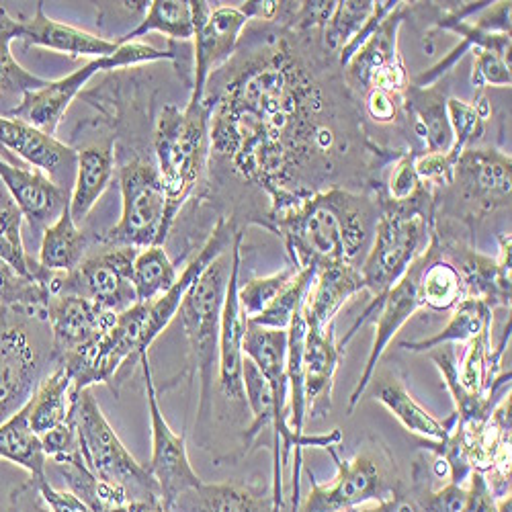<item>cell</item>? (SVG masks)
<instances>
[{"mask_svg":"<svg viewBox=\"0 0 512 512\" xmlns=\"http://www.w3.org/2000/svg\"><path fill=\"white\" fill-rule=\"evenodd\" d=\"M211 99V154L228 156L244 179L273 197V209L300 201L291 181L306 158L328 154L332 134L316 121L318 84L287 41L248 60Z\"/></svg>","mask_w":512,"mask_h":512,"instance_id":"obj_1","label":"cell"},{"mask_svg":"<svg viewBox=\"0 0 512 512\" xmlns=\"http://www.w3.org/2000/svg\"><path fill=\"white\" fill-rule=\"evenodd\" d=\"M275 232L285 242L295 269L357 265L367 254L375 224V205L357 193L328 189L271 211Z\"/></svg>","mask_w":512,"mask_h":512,"instance_id":"obj_2","label":"cell"},{"mask_svg":"<svg viewBox=\"0 0 512 512\" xmlns=\"http://www.w3.org/2000/svg\"><path fill=\"white\" fill-rule=\"evenodd\" d=\"M211 113L213 99L209 95L203 101H189L183 109L166 105L158 113L154 127V164L166 193V222L170 228L205 175L211 156Z\"/></svg>","mask_w":512,"mask_h":512,"instance_id":"obj_3","label":"cell"},{"mask_svg":"<svg viewBox=\"0 0 512 512\" xmlns=\"http://www.w3.org/2000/svg\"><path fill=\"white\" fill-rule=\"evenodd\" d=\"M431 209V191L410 203L388 201L383 205L371 246L359 267L373 297L392 289L431 244L435 234Z\"/></svg>","mask_w":512,"mask_h":512,"instance_id":"obj_4","label":"cell"},{"mask_svg":"<svg viewBox=\"0 0 512 512\" xmlns=\"http://www.w3.org/2000/svg\"><path fill=\"white\" fill-rule=\"evenodd\" d=\"M70 420L78 437L82 461L99 480L119 488L130 502L162 500L148 467L136 461L113 431L93 388L72 394Z\"/></svg>","mask_w":512,"mask_h":512,"instance_id":"obj_5","label":"cell"},{"mask_svg":"<svg viewBox=\"0 0 512 512\" xmlns=\"http://www.w3.org/2000/svg\"><path fill=\"white\" fill-rule=\"evenodd\" d=\"M230 250L218 256L185 293L179 320L191 347L193 371L199 375V408L195 426H205L213 412V377L220 359V320L230 279Z\"/></svg>","mask_w":512,"mask_h":512,"instance_id":"obj_6","label":"cell"},{"mask_svg":"<svg viewBox=\"0 0 512 512\" xmlns=\"http://www.w3.org/2000/svg\"><path fill=\"white\" fill-rule=\"evenodd\" d=\"M121 218L109 228L101 242L107 246L148 248L162 246L170 226L166 222L168 201L156 164L134 158L119 166Z\"/></svg>","mask_w":512,"mask_h":512,"instance_id":"obj_7","label":"cell"},{"mask_svg":"<svg viewBox=\"0 0 512 512\" xmlns=\"http://www.w3.org/2000/svg\"><path fill=\"white\" fill-rule=\"evenodd\" d=\"M160 60H177V54L175 50H156L148 44H142V41L123 44L115 54L105 58H95L84 64L80 70H74L64 78L50 80L44 89L25 93L21 105L13 111L11 117L27 121L29 125L37 127V130L56 136L58 125L62 123L68 107L80 95V91L87 87V82L95 74L109 72L115 68L160 62Z\"/></svg>","mask_w":512,"mask_h":512,"instance_id":"obj_8","label":"cell"},{"mask_svg":"<svg viewBox=\"0 0 512 512\" xmlns=\"http://www.w3.org/2000/svg\"><path fill=\"white\" fill-rule=\"evenodd\" d=\"M150 304H136L117 314L115 324L87 347L78 349L56 365L66 367L72 377V394L105 383L117 392L121 367L134 365L144 353V330Z\"/></svg>","mask_w":512,"mask_h":512,"instance_id":"obj_9","label":"cell"},{"mask_svg":"<svg viewBox=\"0 0 512 512\" xmlns=\"http://www.w3.org/2000/svg\"><path fill=\"white\" fill-rule=\"evenodd\" d=\"M138 248L109 246L107 250L84 256V261L70 273H54L52 297L74 295L95 302L115 314H121L138 304L132 283L134 261Z\"/></svg>","mask_w":512,"mask_h":512,"instance_id":"obj_10","label":"cell"},{"mask_svg":"<svg viewBox=\"0 0 512 512\" xmlns=\"http://www.w3.org/2000/svg\"><path fill=\"white\" fill-rule=\"evenodd\" d=\"M420 273H422V254L410 265V269L404 273V277L392 289H388L379 297H373L371 304L355 320V324L349 328V332L336 343L340 351H345V347L351 343L353 336L359 332V328L375 318L373 347H371L369 359L365 363V369L351 394L349 412H353L357 408V404L361 402V396L367 392L369 383L373 379V373H375V367H377L379 359L383 357V353H386L388 345L392 343V338L402 330V326L418 310L424 308V297H422V289H420Z\"/></svg>","mask_w":512,"mask_h":512,"instance_id":"obj_11","label":"cell"},{"mask_svg":"<svg viewBox=\"0 0 512 512\" xmlns=\"http://www.w3.org/2000/svg\"><path fill=\"white\" fill-rule=\"evenodd\" d=\"M326 451L334 459L336 478L332 484H320L310 474V494L297 512H351L398 494L386 465L373 453H359L347 461L334 447Z\"/></svg>","mask_w":512,"mask_h":512,"instance_id":"obj_12","label":"cell"},{"mask_svg":"<svg viewBox=\"0 0 512 512\" xmlns=\"http://www.w3.org/2000/svg\"><path fill=\"white\" fill-rule=\"evenodd\" d=\"M193 11V87L189 101H203L211 74L220 70L236 52L248 17L240 7L211 5L191 0Z\"/></svg>","mask_w":512,"mask_h":512,"instance_id":"obj_13","label":"cell"},{"mask_svg":"<svg viewBox=\"0 0 512 512\" xmlns=\"http://www.w3.org/2000/svg\"><path fill=\"white\" fill-rule=\"evenodd\" d=\"M140 367L144 373V388H146L150 429H152V457H150L148 472L160 488L162 502L168 506L177 496L199 486L203 480L197 476V472L189 461L185 437L177 435L173 429H170L168 420L160 410L158 390L154 383V373L150 367L148 353L140 357Z\"/></svg>","mask_w":512,"mask_h":512,"instance_id":"obj_14","label":"cell"},{"mask_svg":"<svg viewBox=\"0 0 512 512\" xmlns=\"http://www.w3.org/2000/svg\"><path fill=\"white\" fill-rule=\"evenodd\" d=\"M408 11V3H400L396 11L383 21L365 44L345 64L347 82L355 91H386L404 95L410 78L398 50V35Z\"/></svg>","mask_w":512,"mask_h":512,"instance_id":"obj_15","label":"cell"},{"mask_svg":"<svg viewBox=\"0 0 512 512\" xmlns=\"http://www.w3.org/2000/svg\"><path fill=\"white\" fill-rule=\"evenodd\" d=\"M21 318L0 306V424L31 400L44 379V365Z\"/></svg>","mask_w":512,"mask_h":512,"instance_id":"obj_16","label":"cell"},{"mask_svg":"<svg viewBox=\"0 0 512 512\" xmlns=\"http://www.w3.org/2000/svg\"><path fill=\"white\" fill-rule=\"evenodd\" d=\"M0 183L21 211L31 230L44 234L70 207V191L58 187L48 175L33 166L11 164L0 158Z\"/></svg>","mask_w":512,"mask_h":512,"instance_id":"obj_17","label":"cell"},{"mask_svg":"<svg viewBox=\"0 0 512 512\" xmlns=\"http://www.w3.org/2000/svg\"><path fill=\"white\" fill-rule=\"evenodd\" d=\"M480 213L510 205L512 160L496 148H465L455 164L453 185Z\"/></svg>","mask_w":512,"mask_h":512,"instance_id":"obj_18","label":"cell"},{"mask_svg":"<svg viewBox=\"0 0 512 512\" xmlns=\"http://www.w3.org/2000/svg\"><path fill=\"white\" fill-rule=\"evenodd\" d=\"M117 320V314L82 297L54 295L48 304V320L52 332L50 361L56 365L78 349L87 347L107 332Z\"/></svg>","mask_w":512,"mask_h":512,"instance_id":"obj_19","label":"cell"},{"mask_svg":"<svg viewBox=\"0 0 512 512\" xmlns=\"http://www.w3.org/2000/svg\"><path fill=\"white\" fill-rule=\"evenodd\" d=\"M0 148L15 152L29 166L48 175L58 187L68 191L74 185L78 150L56 140V136L37 130L27 121L0 117Z\"/></svg>","mask_w":512,"mask_h":512,"instance_id":"obj_20","label":"cell"},{"mask_svg":"<svg viewBox=\"0 0 512 512\" xmlns=\"http://www.w3.org/2000/svg\"><path fill=\"white\" fill-rule=\"evenodd\" d=\"M242 240L244 234L236 232L230 248V279L226 287V297L222 306L220 320V359H218V379L220 390L226 398L244 402L242 390V340H244V316L238 304V285H240V267H242Z\"/></svg>","mask_w":512,"mask_h":512,"instance_id":"obj_21","label":"cell"},{"mask_svg":"<svg viewBox=\"0 0 512 512\" xmlns=\"http://www.w3.org/2000/svg\"><path fill=\"white\" fill-rule=\"evenodd\" d=\"M234 236H236V230L232 220L222 218L209 234V238L205 240V244L201 246V250L189 261L185 271L179 273L177 283L148 306V318H146V330H144L146 351L152 347V343L160 336V332H164V328L173 322V318H177L185 293L201 277V273L216 261L218 256L226 254L232 248Z\"/></svg>","mask_w":512,"mask_h":512,"instance_id":"obj_22","label":"cell"},{"mask_svg":"<svg viewBox=\"0 0 512 512\" xmlns=\"http://www.w3.org/2000/svg\"><path fill=\"white\" fill-rule=\"evenodd\" d=\"M21 39L25 41V46L60 52L70 56L72 60L105 58L119 50L115 39H107L50 19L44 11V3H37L33 17L21 21Z\"/></svg>","mask_w":512,"mask_h":512,"instance_id":"obj_23","label":"cell"},{"mask_svg":"<svg viewBox=\"0 0 512 512\" xmlns=\"http://www.w3.org/2000/svg\"><path fill=\"white\" fill-rule=\"evenodd\" d=\"M343 361V351L334 340V326L330 328H308L304 338V394L308 418H324L332 408L334 375Z\"/></svg>","mask_w":512,"mask_h":512,"instance_id":"obj_24","label":"cell"},{"mask_svg":"<svg viewBox=\"0 0 512 512\" xmlns=\"http://www.w3.org/2000/svg\"><path fill=\"white\" fill-rule=\"evenodd\" d=\"M367 291L361 269L355 265H330L316 273L308 300L302 308V318L308 328H330L334 318L353 295Z\"/></svg>","mask_w":512,"mask_h":512,"instance_id":"obj_25","label":"cell"},{"mask_svg":"<svg viewBox=\"0 0 512 512\" xmlns=\"http://www.w3.org/2000/svg\"><path fill=\"white\" fill-rule=\"evenodd\" d=\"M115 175V144H93L78 150L76 177L70 193V216L78 224L89 216Z\"/></svg>","mask_w":512,"mask_h":512,"instance_id":"obj_26","label":"cell"},{"mask_svg":"<svg viewBox=\"0 0 512 512\" xmlns=\"http://www.w3.org/2000/svg\"><path fill=\"white\" fill-rule=\"evenodd\" d=\"M170 512H277L273 498L240 484H205L187 490L168 504Z\"/></svg>","mask_w":512,"mask_h":512,"instance_id":"obj_27","label":"cell"},{"mask_svg":"<svg viewBox=\"0 0 512 512\" xmlns=\"http://www.w3.org/2000/svg\"><path fill=\"white\" fill-rule=\"evenodd\" d=\"M21 39V21H15L0 7V117H11L25 93L44 89L50 80L25 70L11 54V44Z\"/></svg>","mask_w":512,"mask_h":512,"instance_id":"obj_28","label":"cell"},{"mask_svg":"<svg viewBox=\"0 0 512 512\" xmlns=\"http://www.w3.org/2000/svg\"><path fill=\"white\" fill-rule=\"evenodd\" d=\"M72 408V377L66 367L56 365L39 386L31 400L25 404L31 431L39 437L52 429H58L70 418Z\"/></svg>","mask_w":512,"mask_h":512,"instance_id":"obj_29","label":"cell"},{"mask_svg":"<svg viewBox=\"0 0 512 512\" xmlns=\"http://www.w3.org/2000/svg\"><path fill=\"white\" fill-rule=\"evenodd\" d=\"M375 398L379 404H383L394 414V418L400 420V424L408 433L422 437L424 441L443 443L451 435L457 422L455 414L447 422L437 420L431 412H426L398 381H383L375 392Z\"/></svg>","mask_w":512,"mask_h":512,"instance_id":"obj_30","label":"cell"},{"mask_svg":"<svg viewBox=\"0 0 512 512\" xmlns=\"http://www.w3.org/2000/svg\"><path fill=\"white\" fill-rule=\"evenodd\" d=\"M492 314L494 310L486 302L476 300V297H467V300H463L451 310V320L441 332H437L431 338L406 340V343H400V347L410 353H426V351H435L447 343L467 345L480 334L492 330V318H494Z\"/></svg>","mask_w":512,"mask_h":512,"instance_id":"obj_31","label":"cell"},{"mask_svg":"<svg viewBox=\"0 0 512 512\" xmlns=\"http://www.w3.org/2000/svg\"><path fill=\"white\" fill-rule=\"evenodd\" d=\"M89 236L70 216V207L41 234L37 263L52 273H70L87 256Z\"/></svg>","mask_w":512,"mask_h":512,"instance_id":"obj_32","label":"cell"},{"mask_svg":"<svg viewBox=\"0 0 512 512\" xmlns=\"http://www.w3.org/2000/svg\"><path fill=\"white\" fill-rule=\"evenodd\" d=\"M404 105L416 115V134L424 140L426 152H449L453 132L447 115V97L437 89H418L410 84L404 93Z\"/></svg>","mask_w":512,"mask_h":512,"instance_id":"obj_33","label":"cell"},{"mask_svg":"<svg viewBox=\"0 0 512 512\" xmlns=\"http://www.w3.org/2000/svg\"><path fill=\"white\" fill-rule=\"evenodd\" d=\"M0 459H7L27 469L31 478H48V455L39 437L31 431L25 406L0 424Z\"/></svg>","mask_w":512,"mask_h":512,"instance_id":"obj_34","label":"cell"},{"mask_svg":"<svg viewBox=\"0 0 512 512\" xmlns=\"http://www.w3.org/2000/svg\"><path fill=\"white\" fill-rule=\"evenodd\" d=\"M158 31L170 41H191L193 39V11L191 0H154L148 5L144 19L115 39L119 46L132 44V41Z\"/></svg>","mask_w":512,"mask_h":512,"instance_id":"obj_35","label":"cell"},{"mask_svg":"<svg viewBox=\"0 0 512 512\" xmlns=\"http://www.w3.org/2000/svg\"><path fill=\"white\" fill-rule=\"evenodd\" d=\"M179 279L177 265L170 261L164 246L142 248L134 261L132 283L138 304H152Z\"/></svg>","mask_w":512,"mask_h":512,"instance_id":"obj_36","label":"cell"},{"mask_svg":"<svg viewBox=\"0 0 512 512\" xmlns=\"http://www.w3.org/2000/svg\"><path fill=\"white\" fill-rule=\"evenodd\" d=\"M316 269H297L293 279L279 291V295L271 302V306L261 314L252 318L250 322L259 324L263 328L273 330H287L293 318L302 312L308 293L316 279Z\"/></svg>","mask_w":512,"mask_h":512,"instance_id":"obj_37","label":"cell"},{"mask_svg":"<svg viewBox=\"0 0 512 512\" xmlns=\"http://www.w3.org/2000/svg\"><path fill=\"white\" fill-rule=\"evenodd\" d=\"M242 390L244 400L252 412V424L246 433V445H250L275 420V398L263 371L252 359H242Z\"/></svg>","mask_w":512,"mask_h":512,"instance_id":"obj_38","label":"cell"},{"mask_svg":"<svg viewBox=\"0 0 512 512\" xmlns=\"http://www.w3.org/2000/svg\"><path fill=\"white\" fill-rule=\"evenodd\" d=\"M447 115L453 132V144L449 154L459 158L465 148H469L474 140H480L486 130V121L492 115L490 103L484 95L476 99V103H465L457 97L447 99Z\"/></svg>","mask_w":512,"mask_h":512,"instance_id":"obj_39","label":"cell"},{"mask_svg":"<svg viewBox=\"0 0 512 512\" xmlns=\"http://www.w3.org/2000/svg\"><path fill=\"white\" fill-rule=\"evenodd\" d=\"M375 11V0H340L336 3L326 27L324 48L338 52L347 48Z\"/></svg>","mask_w":512,"mask_h":512,"instance_id":"obj_40","label":"cell"},{"mask_svg":"<svg viewBox=\"0 0 512 512\" xmlns=\"http://www.w3.org/2000/svg\"><path fill=\"white\" fill-rule=\"evenodd\" d=\"M295 273V267H287L269 277H254L244 285H238V304L244 320L261 316L279 295V291L293 279Z\"/></svg>","mask_w":512,"mask_h":512,"instance_id":"obj_41","label":"cell"},{"mask_svg":"<svg viewBox=\"0 0 512 512\" xmlns=\"http://www.w3.org/2000/svg\"><path fill=\"white\" fill-rule=\"evenodd\" d=\"M416 512H463L467 502V486L447 482L439 490L416 488L408 500Z\"/></svg>","mask_w":512,"mask_h":512,"instance_id":"obj_42","label":"cell"},{"mask_svg":"<svg viewBox=\"0 0 512 512\" xmlns=\"http://www.w3.org/2000/svg\"><path fill=\"white\" fill-rule=\"evenodd\" d=\"M474 70H472V84L478 89L484 87H498L510 89L512 74H510V60L502 58L500 54L484 48H474Z\"/></svg>","mask_w":512,"mask_h":512,"instance_id":"obj_43","label":"cell"},{"mask_svg":"<svg viewBox=\"0 0 512 512\" xmlns=\"http://www.w3.org/2000/svg\"><path fill=\"white\" fill-rule=\"evenodd\" d=\"M455 164H457V158L451 156L449 152H424L414 156L416 175L426 189L453 185Z\"/></svg>","mask_w":512,"mask_h":512,"instance_id":"obj_44","label":"cell"},{"mask_svg":"<svg viewBox=\"0 0 512 512\" xmlns=\"http://www.w3.org/2000/svg\"><path fill=\"white\" fill-rule=\"evenodd\" d=\"M414 156L416 154L406 152L394 164V170L390 175V183H388V195H390L392 203H410V201L418 199L422 193L431 191L420 183V179L416 175Z\"/></svg>","mask_w":512,"mask_h":512,"instance_id":"obj_45","label":"cell"},{"mask_svg":"<svg viewBox=\"0 0 512 512\" xmlns=\"http://www.w3.org/2000/svg\"><path fill=\"white\" fill-rule=\"evenodd\" d=\"M39 441H41V447H44V453L48 455V461H62V459L80 455L78 437L70 418L62 426H58V429L39 435Z\"/></svg>","mask_w":512,"mask_h":512,"instance_id":"obj_46","label":"cell"},{"mask_svg":"<svg viewBox=\"0 0 512 512\" xmlns=\"http://www.w3.org/2000/svg\"><path fill=\"white\" fill-rule=\"evenodd\" d=\"M336 3H289V27L306 31L312 27H326Z\"/></svg>","mask_w":512,"mask_h":512,"instance_id":"obj_47","label":"cell"},{"mask_svg":"<svg viewBox=\"0 0 512 512\" xmlns=\"http://www.w3.org/2000/svg\"><path fill=\"white\" fill-rule=\"evenodd\" d=\"M404 107V95H394L386 91H369L365 95V109L375 123H394Z\"/></svg>","mask_w":512,"mask_h":512,"instance_id":"obj_48","label":"cell"},{"mask_svg":"<svg viewBox=\"0 0 512 512\" xmlns=\"http://www.w3.org/2000/svg\"><path fill=\"white\" fill-rule=\"evenodd\" d=\"M37 488L41 498L48 504L50 512H91L80 498H76L70 490H58L50 484L48 478H41L37 480Z\"/></svg>","mask_w":512,"mask_h":512,"instance_id":"obj_49","label":"cell"},{"mask_svg":"<svg viewBox=\"0 0 512 512\" xmlns=\"http://www.w3.org/2000/svg\"><path fill=\"white\" fill-rule=\"evenodd\" d=\"M7 512H50L48 504L39 494L35 478L29 476L27 482H23L21 486L11 490Z\"/></svg>","mask_w":512,"mask_h":512,"instance_id":"obj_50","label":"cell"},{"mask_svg":"<svg viewBox=\"0 0 512 512\" xmlns=\"http://www.w3.org/2000/svg\"><path fill=\"white\" fill-rule=\"evenodd\" d=\"M463 512H498L496 498L492 496L482 474H472L467 482V502Z\"/></svg>","mask_w":512,"mask_h":512,"instance_id":"obj_51","label":"cell"},{"mask_svg":"<svg viewBox=\"0 0 512 512\" xmlns=\"http://www.w3.org/2000/svg\"><path fill=\"white\" fill-rule=\"evenodd\" d=\"M283 3H275V0H265V3H244L240 9L248 19H263V21H275L281 17Z\"/></svg>","mask_w":512,"mask_h":512,"instance_id":"obj_52","label":"cell"},{"mask_svg":"<svg viewBox=\"0 0 512 512\" xmlns=\"http://www.w3.org/2000/svg\"><path fill=\"white\" fill-rule=\"evenodd\" d=\"M359 512H414V508H412V504L408 502V498L396 494V496H392V498H386V500L375 502V504H371V506H365V508H361Z\"/></svg>","mask_w":512,"mask_h":512,"instance_id":"obj_53","label":"cell"},{"mask_svg":"<svg viewBox=\"0 0 512 512\" xmlns=\"http://www.w3.org/2000/svg\"><path fill=\"white\" fill-rule=\"evenodd\" d=\"M132 512H170L162 500L152 502H132Z\"/></svg>","mask_w":512,"mask_h":512,"instance_id":"obj_54","label":"cell"},{"mask_svg":"<svg viewBox=\"0 0 512 512\" xmlns=\"http://www.w3.org/2000/svg\"><path fill=\"white\" fill-rule=\"evenodd\" d=\"M414 512H416V510H414Z\"/></svg>","mask_w":512,"mask_h":512,"instance_id":"obj_55","label":"cell"}]
</instances>
